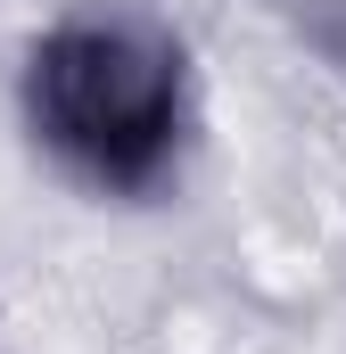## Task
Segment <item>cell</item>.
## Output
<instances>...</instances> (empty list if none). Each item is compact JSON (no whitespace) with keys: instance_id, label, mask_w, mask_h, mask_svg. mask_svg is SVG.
<instances>
[{"instance_id":"cell-1","label":"cell","mask_w":346,"mask_h":354,"mask_svg":"<svg viewBox=\"0 0 346 354\" xmlns=\"http://www.w3.org/2000/svg\"><path fill=\"white\" fill-rule=\"evenodd\" d=\"M25 132L99 198L165 189L190 149V50L165 17L91 0L25 50Z\"/></svg>"}]
</instances>
